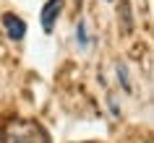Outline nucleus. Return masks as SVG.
I'll return each mask as SVG.
<instances>
[{"instance_id":"nucleus-1","label":"nucleus","mask_w":154,"mask_h":143,"mask_svg":"<svg viewBox=\"0 0 154 143\" xmlns=\"http://www.w3.org/2000/svg\"><path fill=\"white\" fill-rule=\"evenodd\" d=\"M3 143H50V138L37 122L13 120V122H8L5 133H3Z\"/></svg>"},{"instance_id":"nucleus-2","label":"nucleus","mask_w":154,"mask_h":143,"mask_svg":"<svg viewBox=\"0 0 154 143\" xmlns=\"http://www.w3.org/2000/svg\"><path fill=\"white\" fill-rule=\"evenodd\" d=\"M60 10H63V0H47L45 3V8H42V29L45 31H52V26H55L57 16H60Z\"/></svg>"},{"instance_id":"nucleus-3","label":"nucleus","mask_w":154,"mask_h":143,"mask_svg":"<svg viewBox=\"0 0 154 143\" xmlns=\"http://www.w3.org/2000/svg\"><path fill=\"white\" fill-rule=\"evenodd\" d=\"M3 26H5V31H8L11 39H16V42L24 39V34H26V24L21 21V18H16L13 13H5V16H3Z\"/></svg>"},{"instance_id":"nucleus-4","label":"nucleus","mask_w":154,"mask_h":143,"mask_svg":"<svg viewBox=\"0 0 154 143\" xmlns=\"http://www.w3.org/2000/svg\"><path fill=\"white\" fill-rule=\"evenodd\" d=\"M76 39H79V44H81V47H86V44H89V39H86V26H84V21H79V24H76Z\"/></svg>"},{"instance_id":"nucleus-5","label":"nucleus","mask_w":154,"mask_h":143,"mask_svg":"<svg viewBox=\"0 0 154 143\" xmlns=\"http://www.w3.org/2000/svg\"><path fill=\"white\" fill-rule=\"evenodd\" d=\"M118 78H120L123 88H125V91H131V81H128V70H125V65H118Z\"/></svg>"}]
</instances>
